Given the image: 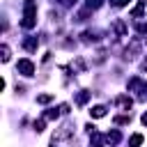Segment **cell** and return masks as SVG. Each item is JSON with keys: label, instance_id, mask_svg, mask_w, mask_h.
Returning a JSON list of instances; mask_svg holds the SVG:
<instances>
[{"label": "cell", "instance_id": "1", "mask_svg": "<svg viewBox=\"0 0 147 147\" xmlns=\"http://www.w3.org/2000/svg\"><path fill=\"white\" fill-rule=\"evenodd\" d=\"M34 23H37V2H34V0H25V2H23V18H21V28L30 30V28H34Z\"/></svg>", "mask_w": 147, "mask_h": 147}, {"label": "cell", "instance_id": "2", "mask_svg": "<svg viewBox=\"0 0 147 147\" xmlns=\"http://www.w3.org/2000/svg\"><path fill=\"white\" fill-rule=\"evenodd\" d=\"M129 92H136L138 99H147V80H142L140 76H133L129 80Z\"/></svg>", "mask_w": 147, "mask_h": 147}, {"label": "cell", "instance_id": "3", "mask_svg": "<svg viewBox=\"0 0 147 147\" xmlns=\"http://www.w3.org/2000/svg\"><path fill=\"white\" fill-rule=\"evenodd\" d=\"M16 69H18V74H23V76H34V64L28 60V57H23V60H18V64H16Z\"/></svg>", "mask_w": 147, "mask_h": 147}, {"label": "cell", "instance_id": "4", "mask_svg": "<svg viewBox=\"0 0 147 147\" xmlns=\"http://www.w3.org/2000/svg\"><path fill=\"white\" fill-rule=\"evenodd\" d=\"M115 103H117V108H122L124 113H129V110H131V103H133V101H131V96H126V94H119V96L115 99Z\"/></svg>", "mask_w": 147, "mask_h": 147}, {"label": "cell", "instance_id": "5", "mask_svg": "<svg viewBox=\"0 0 147 147\" xmlns=\"http://www.w3.org/2000/svg\"><path fill=\"white\" fill-rule=\"evenodd\" d=\"M140 44H142V39H133V44L124 51V57H126V60H133L136 53H138V48H140Z\"/></svg>", "mask_w": 147, "mask_h": 147}, {"label": "cell", "instance_id": "6", "mask_svg": "<svg viewBox=\"0 0 147 147\" xmlns=\"http://www.w3.org/2000/svg\"><path fill=\"white\" fill-rule=\"evenodd\" d=\"M103 138H106V142H110V145H119V140H122V133H119L117 129H113V131H108Z\"/></svg>", "mask_w": 147, "mask_h": 147}, {"label": "cell", "instance_id": "7", "mask_svg": "<svg viewBox=\"0 0 147 147\" xmlns=\"http://www.w3.org/2000/svg\"><path fill=\"white\" fill-rule=\"evenodd\" d=\"M113 30H115L117 37H124V34H126V25H124V21H122V18H115V21H113Z\"/></svg>", "mask_w": 147, "mask_h": 147}, {"label": "cell", "instance_id": "8", "mask_svg": "<svg viewBox=\"0 0 147 147\" xmlns=\"http://www.w3.org/2000/svg\"><path fill=\"white\" fill-rule=\"evenodd\" d=\"M37 46H39V39H37V37H28V39L23 41V48H25V51H30V53H34V51H37Z\"/></svg>", "mask_w": 147, "mask_h": 147}, {"label": "cell", "instance_id": "9", "mask_svg": "<svg viewBox=\"0 0 147 147\" xmlns=\"http://www.w3.org/2000/svg\"><path fill=\"white\" fill-rule=\"evenodd\" d=\"M90 96H92V92H87V90H80V94L76 96V103H78V106H85Z\"/></svg>", "mask_w": 147, "mask_h": 147}, {"label": "cell", "instance_id": "10", "mask_svg": "<svg viewBox=\"0 0 147 147\" xmlns=\"http://www.w3.org/2000/svg\"><path fill=\"white\" fill-rule=\"evenodd\" d=\"M80 37H83V41H85V44H92V41H96V39H99V37H96V32H92V30H85Z\"/></svg>", "mask_w": 147, "mask_h": 147}, {"label": "cell", "instance_id": "11", "mask_svg": "<svg viewBox=\"0 0 147 147\" xmlns=\"http://www.w3.org/2000/svg\"><path fill=\"white\" fill-rule=\"evenodd\" d=\"M90 115H92L94 119H99V117H103V115H106V106H94V108L90 110Z\"/></svg>", "mask_w": 147, "mask_h": 147}, {"label": "cell", "instance_id": "12", "mask_svg": "<svg viewBox=\"0 0 147 147\" xmlns=\"http://www.w3.org/2000/svg\"><path fill=\"white\" fill-rule=\"evenodd\" d=\"M142 145V133H133L129 138V147H140Z\"/></svg>", "mask_w": 147, "mask_h": 147}, {"label": "cell", "instance_id": "13", "mask_svg": "<svg viewBox=\"0 0 147 147\" xmlns=\"http://www.w3.org/2000/svg\"><path fill=\"white\" fill-rule=\"evenodd\" d=\"M142 11H145V2L140 0V2L133 7V11H131V14H133V18H140V16H142Z\"/></svg>", "mask_w": 147, "mask_h": 147}, {"label": "cell", "instance_id": "14", "mask_svg": "<svg viewBox=\"0 0 147 147\" xmlns=\"http://www.w3.org/2000/svg\"><path fill=\"white\" fill-rule=\"evenodd\" d=\"M0 60H2V62H9V46H7V44L0 46Z\"/></svg>", "mask_w": 147, "mask_h": 147}, {"label": "cell", "instance_id": "15", "mask_svg": "<svg viewBox=\"0 0 147 147\" xmlns=\"http://www.w3.org/2000/svg\"><path fill=\"white\" fill-rule=\"evenodd\" d=\"M51 101H53V94H39L37 96V103H41V106L44 103H51Z\"/></svg>", "mask_w": 147, "mask_h": 147}, {"label": "cell", "instance_id": "16", "mask_svg": "<svg viewBox=\"0 0 147 147\" xmlns=\"http://www.w3.org/2000/svg\"><path fill=\"white\" fill-rule=\"evenodd\" d=\"M60 113H62V110L51 108V110H46V113H44V117H46V119H57V115H60Z\"/></svg>", "mask_w": 147, "mask_h": 147}, {"label": "cell", "instance_id": "17", "mask_svg": "<svg viewBox=\"0 0 147 147\" xmlns=\"http://www.w3.org/2000/svg\"><path fill=\"white\" fill-rule=\"evenodd\" d=\"M113 122H115V124H129V122H131V115H117Z\"/></svg>", "mask_w": 147, "mask_h": 147}, {"label": "cell", "instance_id": "18", "mask_svg": "<svg viewBox=\"0 0 147 147\" xmlns=\"http://www.w3.org/2000/svg\"><path fill=\"white\" fill-rule=\"evenodd\" d=\"M85 5H87V9H99V7L103 5V0H87Z\"/></svg>", "mask_w": 147, "mask_h": 147}, {"label": "cell", "instance_id": "19", "mask_svg": "<svg viewBox=\"0 0 147 147\" xmlns=\"http://www.w3.org/2000/svg\"><path fill=\"white\" fill-rule=\"evenodd\" d=\"M44 124H46V117H41L39 122H34V131L39 133V131H44Z\"/></svg>", "mask_w": 147, "mask_h": 147}, {"label": "cell", "instance_id": "20", "mask_svg": "<svg viewBox=\"0 0 147 147\" xmlns=\"http://www.w3.org/2000/svg\"><path fill=\"white\" fill-rule=\"evenodd\" d=\"M113 2V7H124V5H129V0H110Z\"/></svg>", "mask_w": 147, "mask_h": 147}, {"label": "cell", "instance_id": "21", "mask_svg": "<svg viewBox=\"0 0 147 147\" xmlns=\"http://www.w3.org/2000/svg\"><path fill=\"white\" fill-rule=\"evenodd\" d=\"M140 122H142V124H147V113H142V117H140Z\"/></svg>", "mask_w": 147, "mask_h": 147}]
</instances>
